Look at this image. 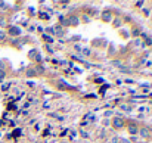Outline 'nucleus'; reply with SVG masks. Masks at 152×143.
Here are the masks:
<instances>
[{
	"instance_id": "f257e3e1",
	"label": "nucleus",
	"mask_w": 152,
	"mask_h": 143,
	"mask_svg": "<svg viewBox=\"0 0 152 143\" xmlns=\"http://www.w3.org/2000/svg\"><path fill=\"white\" fill-rule=\"evenodd\" d=\"M112 127L117 128V130L123 128V127H124V119L120 118V117H114V118H112Z\"/></svg>"
},
{
	"instance_id": "f03ea898",
	"label": "nucleus",
	"mask_w": 152,
	"mask_h": 143,
	"mask_svg": "<svg viewBox=\"0 0 152 143\" xmlns=\"http://www.w3.org/2000/svg\"><path fill=\"white\" fill-rule=\"evenodd\" d=\"M127 131L130 133L131 136H136L139 133V127H137V124H134V123H130L127 125Z\"/></svg>"
},
{
	"instance_id": "7ed1b4c3",
	"label": "nucleus",
	"mask_w": 152,
	"mask_h": 143,
	"mask_svg": "<svg viewBox=\"0 0 152 143\" xmlns=\"http://www.w3.org/2000/svg\"><path fill=\"white\" fill-rule=\"evenodd\" d=\"M140 137H143V139H148V137H151L149 136V128L148 127H143V128H139V133H137Z\"/></svg>"
},
{
	"instance_id": "20e7f679",
	"label": "nucleus",
	"mask_w": 152,
	"mask_h": 143,
	"mask_svg": "<svg viewBox=\"0 0 152 143\" xmlns=\"http://www.w3.org/2000/svg\"><path fill=\"white\" fill-rule=\"evenodd\" d=\"M21 32H22V30L19 27H10L9 28V34H12V36H21Z\"/></svg>"
},
{
	"instance_id": "39448f33",
	"label": "nucleus",
	"mask_w": 152,
	"mask_h": 143,
	"mask_svg": "<svg viewBox=\"0 0 152 143\" xmlns=\"http://www.w3.org/2000/svg\"><path fill=\"white\" fill-rule=\"evenodd\" d=\"M100 16H102V19L105 21V22H109V21L112 19V13H111V12H108V10H103Z\"/></svg>"
},
{
	"instance_id": "423d86ee",
	"label": "nucleus",
	"mask_w": 152,
	"mask_h": 143,
	"mask_svg": "<svg viewBox=\"0 0 152 143\" xmlns=\"http://www.w3.org/2000/svg\"><path fill=\"white\" fill-rule=\"evenodd\" d=\"M80 24V19H78V16H71V18L68 19V25H72V27H75Z\"/></svg>"
},
{
	"instance_id": "0eeeda50",
	"label": "nucleus",
	"mask_w": 152,
	"mask_h": 143,
	"mask_svg": "<svg viewBox=\"0 0 152 143\" xmlns=\"http://www.w3.org/2000/svg\"><path fill=\"white\" fill-rule=\"evenodd\" d=\"M37 50H30V53H28V56H30L31 59H36V56H37Z\"/></svg>"
},
{
	"instance_id": "6e6552de",
	"label": "nucleus",
	"mask_w": 152,
	"mask_h": 143,
	"mask_svg": "<svg viewBox=\"0 0 152 143\" xmlns=\"http://www.w3.org/2000/svg\"><path fill=\"white\" fill-rule=\"evenodd\" d=\"M4 77H6V72H4V71H0V83L4 81Z\"/></svg>"
},
{
	"instance_id": "1a4fd4ad",
	"label": "nucleus",
	"mask_w": 152,
	"mask_h": 143,
	"mask_svg": "<svg viewBox=\"0 0 152 143\" xmlns=\"http://www.w3.org/2000/svg\"><path fill=\"white\" fill-rule=\"evenodd\" d=\"M121 109H123V111H127V112L131 111V108L130 106H126V105H121Z\"/></svg>"
},
{
	"instance_id": "9d476101",
	"label": "nucleus",
	"mask_w": 152,
	"mask_h": 143,
	"mask_svg": "<svg viewBox=\"0 0 152 143\" xmlns=\"http://www.w3.org/2000/svg\"><path fill=\"white\" fill-rule=\"evenodd\" d=\"M43 38H44V40H47V41H53V38L49 37V36H46V34H43Z\"/></svg>"
},
{
	"instance_id": "9b49d317",
	"label": "nucleus",
	"mask_w": 152,
	"mask_h": 143,
	"mask_svg": "<svg viewBox=\"0 0 152 143\" xmlns=\"http://www.w3.org/2000/svg\"><path fill=\"white\" fill-rule=\"evenodd\" d=\"M36 60H37V62H41V60H43V58H41V55H40V53H37V56H36Z\"/></svg>"
},
{
	"instance_id": "f8f14e48",
	"label": "nucleus",
	"mask_w": 152,
	"mask_h": 143,
	"mask_svg": "<svg viewBox=\"0 0 152 143\" xmlns=\"http://www.w3.org/2000/svg\"><path fill=\"white\" fill-rule=\"evenodd\" d=\"M4 37H6V32H4V31H0V40H3Z\"/></svg>"
},
{
	"instance_id": "ddd939ff",
	"label": "nucleus",
	"mask_w": 152,
	"mask_h": 143,
	"mask_svg": "<svg viewBox=\"0 0 152 143\" xmlns=\"http://www.w3.org/2000/svg\"><path fill=\"white\" fill-rule=\"evenodd\" d=\"M111 143H118V137H117V136H114V137L111 139Z\"/></svg>"
},
{
	"instance_id": "4468645a",
	"label": "nucleus",
	"mask_w": 152,
	"mask_h": 143,
	"mask_svg": "<svg viewBox=\"0 0 152 143\" xmlns=\"http://www.w3.org/2000/svg\"><path fill=\"white\" fill-rule=\"evenodd\" d=\"M81 136L84 137V139H89V134L86 133V131H83V130H81Z\"/></svg>"
},
{
	"instance_id": "2eb2a0df",
	"label": "nucleus",
	"mask_w": 152,
	"mask_h": 143,
	"mask_svg": "<svg viewBox=\"0 0 152 143\" xmlns=\"http://www.w3.org/2000/svg\"><path fill=\"white\" fill-rule=\"evenodd\" d=\"M36 72H34V71H31V69H28V72H27V75L28 77H31V75H34Z\"/></svg>"
},
{
	"instance_id": "dca6fc26",
	"label": "nucleus",
	"mask_w": 152,
	"mask_h": 143,
	"mask_svg": "<svg viewBox=\"0 0 152 143\" xmlns=\"http://www.w3.org/2000/svg\"><path fill=\"white\" fill-rule=\"evenodd\" d=\"M114 25H115V27H120V25H121V21H120V19H117L115 22H114Z\"/></svg>"
},
{
	"instance_id": "f3484780",
	"label": "nucleus",
	"mask_w": 152,
	"mask_h": 143,
	"mask_svg": "<svg viewBox=\"0 0 152 143\" xmlns=\"http://www.w3.org/2000/svg\"><path fill=\"white\" fill-rule=\"evenodd\" d=\"M40 18H44V19H49V16L46 13H40Z\"/></svg>"
},
{
	"instance_id": "a211bd4d",
	"label": "nucleus",
	"mask_w": 152,
	"mask_h": 143,
	"mask_svg": "<svg viewBox=\"0 0 152 143\" xmlns=\"http://www.w3.org/2000/svg\"><path fill=\"white\" fill-rule=\"evenodd\" d=\"M121 72H130V69L128 68H121Z\"/></svg>"
},
{
	"instance_id": "6ab92c4d",
	"label": "nucleus",
	"mask_w": 152,
	"mask_h": 143,
	"mask_svg": "<svg viewBox=\"0 0 152 143\" xmlns=\"http://www.w3.org/2000/svg\"><path fill=\"white\" fill-rule=\"evenodd\" d=\"M6 24V21H4V18H0V25H4Z\"/></svg>"
},
{
	"instance_id": "aec40b11",
	"label": "nucleus",
	"mask_w": 152,
	"mask_h": 143,
	"mask_svg": "<svg viewBox=\"0 0 152 143\" xmlns=\"http://www.w3.org/2000/svg\"><path fill=\"white\" fill-rule=\"evenodd\" d=\"M121 143H130V140L128 139H121Z\"/></svg>"
},
{
	"instance_id": "412c9836",
	"label": "nucleus",
	"mask_w": 152,
	"mask_h": 143,
	"mask_svg": "<svg viewBox=\"0 0 152 143\" xmlns=\"http://www.w3.org/2000/svg\"><path fill=\"white\" fill-rule=\"evenodd\" d=\"M111 115H112V112H111V111H108V112H105V117H111Z\"/></svg>"
},
{
	"instance_id": "4be33fe9",
	"label": "nucleus",
	"mask_w": 152,
	"mask_h": 143,
	"mask_svg": "<svg viewBox=\"0 0 152 143\" xmlns=\"http://www.w3.org/2000/svg\"><path fill=\"white\" fill-rule=\"evenodd\" d=\"M3 68H4V67H3V62H2V60H0V71H4Z\"/></svg>"
},
{
	"instance_id": "5701e85b",
	"label": "nucleus",
	"mask_w": 152,
	"mask_h": 143,
	"mask_svg": "<svg viewBox=\"0 0 152 143\" xmlns=\"http://www.w3.org/2000/svg\"><path fill=\"white\" fill-rule=\"evenodd\" d=\"M112 65H121L120 60H115V62H112Z\"/></svg>"
},
{
	"instance_id": "b1692460",
	"label": "nucleus",
	"mask_w": 152,
	"mask_h": 143,
	"mask_svg": "<svg viewBox=\"0 0 152 143\" xmlns=\"http://www.w3.org/2000/svg\"><path fill=\"white\" fill-rule=\"evenodd\" d=\"M149 136H151V137H152V127H151V128H149Z\"/></svg>"
}]
</instances>
